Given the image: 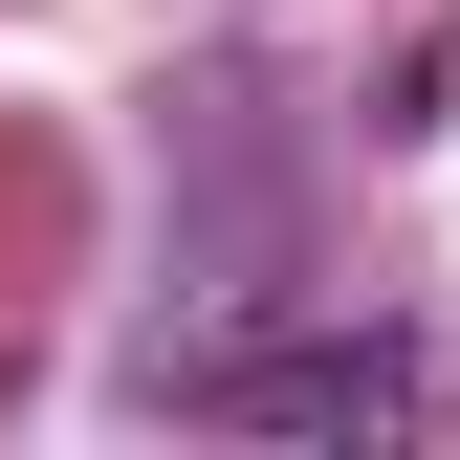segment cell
<instances>
[{
  "mask_svg": "<svg viewBox=\"0 0 460 460\" xmlns=\"http://www.w3.org/2000/svg\"><path fill=\"white\" fill-rule=\"evenodd\" d=\"M219 417H417V351H263L219 373Z\"/></svg>",
  "mask_w": 460,
  "mask_h": 460,
  "instance_id": "6da1fadb",
  "label": "cell"
}]
</instances>
